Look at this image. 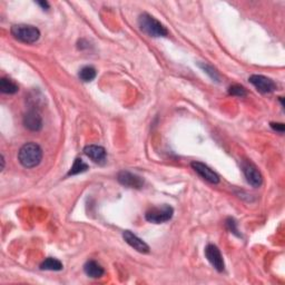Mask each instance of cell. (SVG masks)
<instances>
[{
    "instance_id": "6da1fadb",
    "label": "cell",
    "mask_w": 285,
    "mask_h": 285,
    "mask_svg": "<svg viewBox=\"0 0 285 285\" xmlns=\"http://www.w3.org/2000/svg\"><path fill=\"white\" fill-rule=\"evenodd\" d=\"M43 159V150L36 142H27L18 153V160L26 168H34L40 164Z\"/></svg>"
},
{
    "instance_id": "7a4b0ae2",
    "label": "cell",
    "mask_w": 285,
    "mask_h": 285,
    "mask_svg": "<svg viewBox=\"0 0 285 285\" xmlns=\"http://www.w3.org/2000/svg\"><path fill=\"white\" fill-rule=\"evenodd\" d=\"M138 26L142 32L151 37H166L168 35V30L165 26L147 12L139 16Z\"/></svg>"
},
{
    "instance_id": "3957f363",
    "label": "cell",
    "mask_w": 285,
    "mask_h": 285,
    "mask_svg": "<svg viewBox=\"0 0 285 285\" xmlns=\"http://www.w3.org/2000/svg\"><path fill=\"white\" fill-rule=\"evenodd\" d=\"M10 32L17 40L25 44H34L40 38L39 29L31 25H14L10 29Z\"/></svg>"
},
{
    "instance_id": "277c9868",
    "label": "cell",
    "mask_w": 285,
    "mask_h": 285,
    "mask_svg": "<svg viewBox=\"0 0 285 285\" xmlns=\"http://www.w3.org/2000/svg\"><path fill=\"white\" fill-rule=\"evenodd\" d=\"M174 215V209L172 206L164 204L161 206L153 207L148 210L145 214V218L147 222L154 224H161L171 221Z\"/></svg>"
},
{
    "instance_id": "5b68a950",
    "label": "cell",
    "mask_w": 285,
    "mask_h": 285,
    "mask_svg": "<svg viewBox=\"0 0 285 285\" xmlns=\"http://www.w3.org/2000/svg\"><path fill=\"white\" fill-rule=\"evenodd\" d=\"M205 256L209 262L212 264V267L218 272H223L225 264L223 256L221 254V251L218 250L216 245L214 244H209L205 248Z\"/></svg>"
},
{
    "instance_id": "8992f818",
    "label": "cell",
    "mask_w": 285,
    "mask_h": 285,
    "mask_svg": "<svg viewBox=\"0 0 285 285\" xmlns=\"http://www.w3.org/2000/svg\"><path fill=\"white\" fill-rule=\"evenodd\" d=\"M249 80L262 94H269L276 89L275 83L263 75H252Z\"/></svg>"
},
{
    "instance_id": "52a82bcc",
    "label": "cell",
    "mask_w": 285,
    "mask_h": 285,
    "mask_svg": "<svg viewBox=\"0 0 285 285\" xmlns=\"http://www.w3.org/2000/svg\"><path fill=\"white\" fill-rule=\"evenodd\" d=\"M242 168L246 179H248V182L252 186L260 187L262 185L263 182L262 174L257 170V167L254 164H252L251 161H244L242 164Z\"/></svg>"
},
{
    "instance_id": "ba28073f",
    "label": "cell",
    "mask_w": 285,
    "mask_h": 285,
    "mask_svg": "<svg viewBox=\"0 0 285 285\" xmlns=\"http://www.w3.org/2000/svg\"><path fill=\"white\" fill-rule=\"evenodd\" d=\"M118 182L129 189L140 190L144 186V179L136 174H133L128 171H121L118 173L117 176Z\"/></svg>"
},
{
    "instance_id": "9c48e42d",
    "label": "cell",
    "mask_w": 285,
    "mask_h": 285,
    "mask_svg": "<svg viewBox=\"0 0 285 285\" xmlns=\"http://www.w3.org/2000/svg\"><path fill=\"white\" fill-rule=\"evenodd\" d=\"M191 166H192L193 170L199 175L200 177L204 178L205 180H207V182H210L212 184H218L219 183L218 175L213 170H211V168L207 165L200 163V161H193Z\"/></svg>"
},
{
    "instance_id": "30bf717a",
    "label": "cell",
    "mask_w": 285,
    "mask_h": 285,
    "mask_svg": "<svg viewBox=\"0 0 285 285\" xmlns=\"http://www.w3.org/2000/svg\"><path fill=\"white\" fill-rule=\"evenodd\" d=\"M24 126L31 132H39L43 128V118L37 111H29L24 116Z\"/></svg>"
},
{
    "instance_id": "8fae6325",
    "label": "cell",
    "mask_w": 285,
    "mask_h": 285,
    "mask_svg": "<svg viewBox=\"0 0 285 285\" xmlns=\"http://www.w3.org/2000/svg\"><path fill=\"white\" fill-rule=\"evenodd\" d=\"M123 237H124L125 242L131 245L134 250H136L139 253H148L150 252V246H148L141 238H139L137 235H135L134 233L131 231H124L123 233Z\"/></svg>"
},
{
    "instance_id": "7c38bea8",
    "label": "cell",
    "mask_w": 285,
    "mask_h": 285,
    "mask_svg": "<svg viewBox=\"0 0 285 285\" xmlns=\"http://www.w3.org/2000/svg\"><path fill=\"white\" fill-rule=\"evenodd\" d=\"M84 153L97 164H105L107 158V153L105 148L97 145H88L84 148Z\"/></svg>"
},
{
    "instance_id": "4fadbf2b",
    "label": "cell",
    "mask_w": 285,
    "mask_h": 285,
    "mask_svg": "<svg viewBox=\"0 0 285 285\" xmlns=\"http://www.w3.org/2000/svg\"><path fill=\"white\" fill-rule=\"evenodd\" d=\"M84 271H85L87 276L92 278H99L104 275V273H105V271H104L101 265L99 263H97L96 261H88L85 265H84Z\"/></svg>"
},
{
    "instance_id": "5bb4252c",
    "label": "cell",
    "mask_w": 285,
    "mask_h": 285,
    "mask_svg": "<svg viewBox=\"0 0 285 285\" xmlns=\"http://www.w3.org/2000/svg\"><path fill=\"white\" fill-rule=\"evenodd\" d=\"M0 90H2V93L4 94L12 95L18 92L19 87L14 80H11L9 78H5L4 77V78L0 79Z\"/></svg>"
},
{
    "instance_id": "9a60e30c",
    "label": "cell",
    "mask_w": 285,
    "mask_h": 285,
    "mask_svg": "<svg viewBox=\"0 0 285 285\" xmlns=\"http://www.w3.org/2000/svg\"><path fill=\"white\" fill-rule=\"evenodd\" d=\"M63 263L54 257H48L40 264V269L44 271H62L63 270Z\"/></svg>"
},
{
    "instance_id": "2e32d148",
    "label": "cell",
    "mask_w": 285,
    "mask_h": 285,
    "mask_svg": "<svg viewBox=\"0 0 285 285\" xmlns=\"http://www.w3.org/2000/svg\"><path fill=\"white\" fill-rule=\"evenodd\" d=\"M96 75H97V71L92 66L83 67L79 71V78H80V80L85 82V83H89V82L94 80L96 78Z\"/></svg>"
},
{
    "instance_id": "e0dca14e",
    "label": "cell",
    "mask_w": 285,
    "mask_h": 285,
    "mask_svg": "<svg viewBox=\"0 0 285 285\" xmlns=\"http://www.w3.org/2000/svg\"><path fill=\"white\" fill-rule=\"evenodd\" d=\"M88 170V165L84 161L82 158H76L73 166H71L70 171L68 172V176H73V175H77L86 172Z\"/></svg>"
},
{
    "instance_id": "ac0fdd59",
    "label": "cell",
    "mask_w": 285,
    "mask_h": 285,
    "mask_svg": "<svg viewBox=\"0 0 285 285\" xmlns=\"http://www.w3.org/2000/svg\"><path fill=\"white\" fill-rule=\"evenodd\" d=\"M199 67L202 68L205 73L209 75L212 79L214 80H216L218 82L219 80V75L217 74V71L214 69L212 66H210V65H207V64H199Z\"/></svg>"
},
{
    "instance_id": "d6986e66",
    "label": "cell",
    "mask_w": 285,
    "mask_h": 285,
    "mask_svg": "<svg viewBox=\"0 0 285 285\" xmlns=\"http://www.w3.org/2000/svg\"><path fill=\"white\" fill-rule=\"evenodd\" d=\"M229 94L232 96L237 97H245L246 96V89L241 85H233L229 88Z\"/></svg>"
},
{
    "instance_id": "ffe728a7",
    "label": "cell",
    "mask_w": 285,
    "mask_h": 285,
    "mask_svg": "<svg viewBox=\"0 0 285 285\" xmlns=\"http://www.w3.org/2000/svg\"><path fill=\"white\" fill-rule=\"evenodd\" d=\"M226 228H228L231 231V233H233V234L239 236V234L237 233L236 222L233 218H228V221H226Z\"/></svg>"
},
{
    "instance_id": "44dd1931",
    "label": "cell",
    "mask_w": 285,
    "mask_h": 285,
    "mask_svg": "<svg viewBox=\"0 0 285 285\" xmlns=\"http://www.w3.org/2000/svg\"><path fill=\"white\" fill-rule=\"evenodd\" d=\"M271 127L274 129L275 132H278V133H284L285 131V126L283 123H271Z\"/></svg>"
},
{
    "instance_id": "7402d4cb",
    "label": "cell",
    "mask_w": 285,
    "mask_h": 285,
    "mask_svg": "<svg viewBox=\"0 0 285 285\" xmlns=\"http://www.w3.org/2000/svg\"><path fill=\"white\" fill-rule=\"evenodd\" d=\"M37 5H39L44 10L49 9V4L47 2H37Z\"/></svg>"
}]
</instances>
